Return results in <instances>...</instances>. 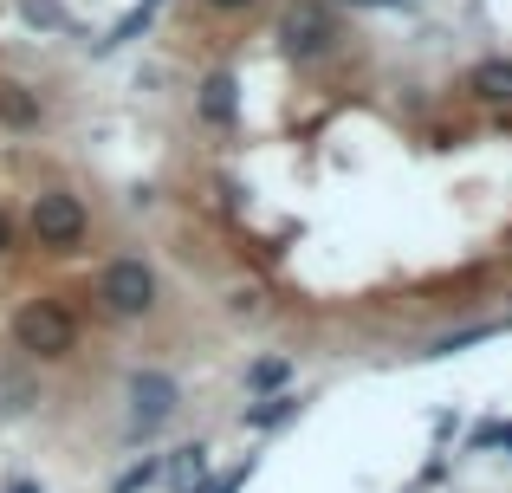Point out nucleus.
Segmentation results:
<instances>
[{"mask_svg": "<svg viewBox=\"0 0 512 493\" xmlns=\"http://www.w3.org/2000/svg\"><path fill=\"white\" fill-rule=\"evenodd\" d=\"M163 481L175 493H195L201 481H208V448L188 442V448H175V455H163Z\"/></svg>", "mask_w": 512, "mask_h": 493, "instance_id": "nucleus-7", "label": "nucleus"}, {"mask_svg": "<svg viewBox=\"0 0 512 493\" xmlns=\"http://www.w3.org/2000/svg\"><path fill=\"white\" fill-rule=\"evenodd\" d=\"M13 344H20L26 357H39V364H59V357L78 351V318L65 312L59 299H26L20 312H13Z\"/></svg>", "mask_w": 512, "mask_h": 493, "instance_id": "nucleus-1", "label": "nucleus"}, {"mask_svg": "<svg viewBox=\"0 0 512 493\" xmlns=\"http://www.w3.org/2000/svg\"><path fill=\"white\" fill-rule=\"evenodd\" d=\"M467 91H474L480 104H512V59H480L474 72H467Z\"/></svg>", "mask_w": 512, "mask_h": 493, "instance_id": "nucleus-8", "label": "nucleus"}, {"mask_svg": "<svg viewBox=\"0 0 512 493\" xmlns=\"http://www.w3.org/2000/svg\"><path fill=\"white\" fill-rule=\"evenodd\" d=\"M195 111H201V124H214V130H227L240 117V85H234V72H208L195 85Z\"/></svg>", "mask_w": 512, "mask_h": 493, "instance_id": "nucleus-6", "label": "nucleus"}, {"mask_svg": "<svg viewBox=\"0 0 512 493\" xmlns=\"http://www.w3.org/2000/svg\"><path fill=\"white\" fill-rule=\"evenodd\" d=\"M247 474H253V461H247V468H234V474H221V481H201L195 493H240V487H247Z\"/></svg>", "mask_w": 512, "mask_h": 493, "instance_id": "nucleus-15", "label": "nucleus"}, {"mask_svg": "<svg viewBox=\"0 0 512 493\" xmlns=\"http://www.w3.org/2000/svg\"><path fill=\"white\" fill-rule=\"evenodd\" d=\"M98 305L111 318H143V312H156V273L143 260H111L98 273Z\"/></svg>", "mask_w": 512, "mask_h": 493, "instance_id": "nucleus-3", "label": "nucleus"}, {"mask_svg": "<svg viewBox=\"0 0 512 493\" xmlns=\"http://www.w3.org/2000/svg\"><path fill=\"white\" fill-rule=\"evenodd\" d=\"M286 416H299V396L292 390H266L253 409H240V429H279Z\"/></svg>", "mask_w": 512, "mask_h": 493, "instance_id": "nucleus-9", "label": "nucleus"}, {"mask_svg": "<svg viewBox=\"0 0 512 493\" xmlns=\"http://www.w3.org/2000/svg\"><path fill=\"white\" fill-rule=\"evenodd\" d=\"M331 39H338V20H331L318 0H292L286 20H279V46H286L292 59H325Z\"/></svg>", "mask_w": 512, "mask_h": 493, "instance_id": "nucleus-5", "label": "nucleus"}, {"mask_svg": "<svg viewBox=\"0 0 512 493\" xmlns=\"http://www.w3.org/2000/svg\"><path fill=\"white\" fill-rule=\"evenodd\" d=\"M175 403H182V390L169 370H130V442H150L175 416Z\"/></svg>", "mask_w": 512, "mask_h": 493, "instance_id": "nucleus-4", "label": "nucleus"}, {"mask_svg": "<svg viewBox=\"0 0 512 493\" xmlns=\"http://www.w3.org/2000/svg\"><path fill=\"white\" fill-rule=\"evenodd\" d=\"M7 493H46V487H39V481H26V474H13V481H7Z\"/></svg>", "mask_w": 512, "mask_h": 493, "instance_id": "nucleus-16", "label": "nucleus"}, {"mask_svg": "<svg viewBox=\"0 0 512 493\" xmlns=\"http://www.w3.org/2000/svg\"><path fill=\"white\" fill-rule=\"evenodd\" d=\"M20 13L33 26H65V13H59V0H20Z\"/></svg>", "mask_w": 512, "mask_h": 493, "instance_id": "nucleus-14", "label": "nucleus"}, {"mask_svg": "<svg viewBox=\"0 0 512 493\" xmlns=\"http://www.w3.org/2000/svg\"><path fill=\"white\" fill-rule=\"evenodd\" d=\"M85 228H91V215L72 189H39L33 195V241L46 253H72L85 241Z\"/></svg>", "mask_w": 512, "mask_h": 493, "instance_id": "nucleus-2", "label": "nucleus"}, {"mask_svg": "<svg viewBox=\"0 0 512 493\" xmlns=\"http://www.w3.org/2000/svg\"><path fill=\"white\" fill-rule=\"evenodd\" d=\"M214 13H240V7H253V0H208Z\"/></svg>", "mask_w": 512, "mask_h": 493, "instance_id": "nucleus-17", "label": "nucleus"}, {"mask_svg": "<svg viewBox=\"0 0 512 493\" xmlns=\"http://www.w3.org/2000/svg\"><path fill=\"white\" fill-rule=\"evenodd\" d=\"M156 481H163V455H143V461H130V468L117 474L111 493H143V487H156Z\"/></svg>", "mask_w": 512, "mask_h": 493, "instance_id": "nucleus-12", "label": "nucleus"}, {"mask_svg": "<svg viewBox=\"0 0 512 493\" xmlns=\"http://www.w3.org/2000/svg\"><path fill=\"white\" fill-rule=\"evenodd\" d=\"M0 117H7L13 130H33V124H39V104L26 98L20 85H0Z\"/></svg>", "mask_w": 512, "mask_h": 493, "instance_id": "nucleus-11", "label": "nucleus"}, {"mask_svg": "<svg viewBox=\"0 0 512 493\" xmlns=\"http://www.w3.org/2000/svg\"><path fill=\"white\" fill-rule=\"evenodd\" d=\"M0 253H13V221L0 215Z\"/></svg>", "mask_w": 512, "mask_h": 493, "instance_id": "nucleus-18", "label": "nucleus"}, {"mask_svg": "<svg viewBox=\"0 0 512 493\" xmlns=\"http://www.w3.org/2000/svg\"><path fill=\"white\" fill-rule=\"evenodd\" d=\"M292 383V357H253L247 364V390L266 396V390H286Z\"/></svg>", "mask_w": 512, "mask_h": 493, "instance_id": "nucleus-10", "label": "nucleus"}, {"mask_svg": "<svg viewBox=\"0 0 512 493\" xmlns=\"http://www.w3.org/2000/svg\"><path fill=\"white\" fill-rule=\"evenodd\" d=\"M500 325H467V331H448V338H435L428 344V357H454V351H467V344H480V338H493Z\"/></svg>", "mask_w": 512, "mask_h": 493, "instance_id": "nucleus-13", "label": "nucleus"}]
</instances>
